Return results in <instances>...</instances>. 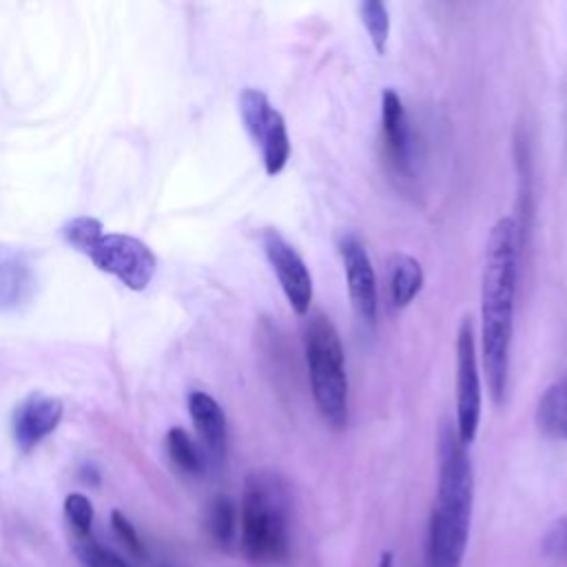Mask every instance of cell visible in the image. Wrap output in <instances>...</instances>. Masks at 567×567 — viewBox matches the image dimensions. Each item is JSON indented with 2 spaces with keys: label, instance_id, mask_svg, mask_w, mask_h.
Here are the masks:
<instances>
[{
  "label": "cell",
  "instance_id": "4",
  "mask_svg": "<svg viewBox=\"0 0 567 567\" xmlns=\"http://www.w3.org/2000/svg\"><path fill=\"white\" fill-rule=\"evenodd\" d=\"M301 341L315 405L332 430H343L348 423V374L339 332L330 317L312 310L303 319Z\"/></svg>",
  "mask_w": 567,
  "mask_h": 567
},
{
  "label": "cell",
  "instance_id": "15",
  "mask_svg": "<svg viewBox=\"0 0 567 567\" xmlns=\"http://www.w3.org/2000/svg\"><path fill=\"white\" fill-rule=\"evenodd\" d=\"M536 427L554 441H567V374L554 381L536 405Z\"/></svg>",
  "mask_w": 567,
  "mask_h": 567
},
{
  "label": "cell",
  "instance_id": "6",
  "mask_svg": "<svg viewBox=\"0 0 567 567\" xmlns=\"http://www.w3.org/2000/svg\"><path fill=\"white\" fill-rule=\"evenodd\" d=\"M239 113L248 135L259 146L266 173L270 177L279 175L290 157V135L284 115L259 89H244L239 93Z\"/></svg>",
  "mask_w": 567,
  "mask_h": 567
},
{
  "label": "cell",
  "instance_id": "11",
  "mask_svg": "<svg viewBox=\"0 0 567 567\" xmlns=\"http://www.w3.org/2000/svg\"><path fill=\"white\" fill-rule=\"evenodd\" d=\"M38 288L31 259L16 246L0 244V312L24 308Z\"/></svg>",
  "mask_w": 567,
  "mask_h": 567
},
{
  "label": "cell",
  "instance_id": "1",
  "mask_svg": "<svg viewBox=\"0 0 567 567\" xmlns=\"http://www.w3.org/2000/svg\"><path fill=\"white\" fill-rule=\"evenodd\" d=\"M518 224L501 217L487 237L481 275V354L489 396L503 403L509 379L514 303L518 286Z\"/></svg>",
  "mask_w": 567,
  "mask_h": 567
},
{
  "label": "cell",
  "instance_id": "22",
  "mask_svg": "<svg viewBox=\"0 0 567 567\" xmlns=\"http://www.w3.org/2000/svg\"><path fill=\"white\" fill-rule=\"evenodd\" d=\"M111 525H113L115 536L128 547L131 554H135V556H144V554H146V551H144V545H142V540H140V534L135 532L133 523H131L120 509H113V512H111Z\"/></svg>",
  "mask_w": 567,
  "mask_h": 567
},
{
  "label": "cell",
  "instance_id": "23",
  "mask_svg": "<svg viewBox=\"0 0 567 567\" xmlns=\"http://www.w3.org/2000/svg\"><path fill=\"white\" fill-rule=\"evenodd\" d=\"M377 567H394V556H392V551H381Z\"/></svg>",
  "mask_w": 567,
  "mask_h": 567
},
{
  "label": "cell",
  "instance_id": "18",
  "mask_svg": "<svg viewBox=\"0 0 567 567\" xmlns=\"http://www.w3.org/2000/svg\"><path fill=\"white\" fill-rule=\"evenodd\" d=\"M361 22L372 40L377 53H385L388 38H390V11L388 4L381 0H365L359 4Z\"/></svg>",
  "mask_w": 567,
  "mask_h": 567
},
{
  "label": "cell",
  "instance_id": "14",
  "mask_svg": "<svg viewBox=\"0 0 567 567\" xmlns=\"http://www.w3.org/2000/svg\"><path fill=\"white\" fill-rule=\"evenodd\" d=\"M388 288L394 308L410 306L423 288L421 264L403 252H394L388 261Z\"/></svg>",
  "mask_w": 567,
  "mask_h": 567
},
{
  "label": "cell",
  "instance_id": "13",
  "mask_svg": "<svg viewBox=\"0 0 567 567\" xmlns=\"http://www.w3.org/2000/svg\"><path fill=\"white\" fill-rule=\"evenodd\" d=\"M188 412L208 454L215 461H221L226 456L228 427H226V416L219 403L210 394L202 390H193L188 394Z\"/></svg>",
  "mask_w": 567,
  "mask_h": 567
},
{
  "label": "cell",
  "instance_id": "8",
  "mask_svg": "<svg viewBox=\"0 0 567 567\" xmlns=\"http://www.w3.org/2000/svg\"><path fill=\"white\" fill-rule=\"evenodd\" d=\"M261 246L266 252V259L277 275V281L290 303V308L299 315L306 317L310 312L312 303V277L301 259V255L286 241V237L275 230L266 228L261 235Z\"/></svg>",
  "mask_w": 567,
  "mask_h": 567
},
{
  "label": "cell",
  "instance_id": "3",
  "mask_svg": "<svg viewBox=\"0 0 567 567\" xmlns=\"http://www.w3.org/2000/svg\"><path fill=\"white\" fill-rule=\"evenodd\" d=\"M239 545L248 563L272 567L290 556L292 494L288 481L268 467L244 481L239 505Z\"/></svg>",
  "mask_w": 567,
  "mask_h": 567
},
{
  "label": "cell",
  "instance_id": "10",
  "mask_svg": "<svg viewBox=\"0 0 567 567\" xmlns=\"http://www.w3.org/2000/svg\"><path fill=\"white\" fill-rule=\"evenodd\" d=\"M62 401L44 394H31L13 412V439L22 452L38 447L62 419Z\"/></svg>",
  "mask_w": 567,
  "mask_h": 567
},
{
  "label": "cell",
  "instance_id": "2",
  "mask_svg": "<svg viewBox=\"0 0 567 567\" xmlns=\"http://www.w3.org/2000/svg\"><path fill=\"white\" fill-rule=\"evenodd\" d=\"M436 498L427 520L425 567H461L474 509V470L454 423L439 427Z\"/></svg>",
  "mask_w": 567,
  "mask_h": 567
},
{
  "label": "cell",
  "instance_id": "7",
  "mask_svg": "<svg viewBox=\"0 0 567 567\" xmlns=\"http://www.w3.org/2000/svg\"><path fill=\"white\" fill-rule=\"evenodd\" d=\"M481 374H478V354L474 326L470 319L461 321L456 334V434L470 445L476 439L481 421Z\"/></svg>",
  "mask_w": 567,
  "mask_h": 567
},
{
  "label": "cell",
  "instance_id": "19",
  "mask_svg": "<svg viewBox=\"0 0 567 567\" xmlns=\"http://www.w3.org/2000/svg\"><path fill=\"white\" fill-rule=\"evenodd\" d=\"M73 551H75L78 560L82 563V567H131L117 551L102 545L93 536L75 538Z\"/></svg>",
  "mask_w": 567,
  "mask_h": 567
},
{
  "label": "cell",
  "instance_id": "17",
  "mask_svg": "<svg viewBox=\"0 0 567 567\" xmlns=\"http://www.w3.org/2000/svg\"><path fill=\"white\" fill-rule=\"evenodd\" d=\"M204 525H206L208 538L217 547H228L235 540V532H237V509H235V503L228 496H215L208 503Z\"/></svg>",
  "mask_w": 567,
  "mask_h": 567
},
{
  "label": "cell",
  "instance_id": "12",
  "mask_svg": "<svg viewBox=\"0 0 567 567\" xmlns=\"http://www.w3.org/2000/svg\"><path fill=\"white\" fill-rule=\"evenodd\" d=\"M381 133L383 146L399 173L410 171V126L401 95L385 89L381 95Z\"/></svg>",
  "mask_w": 567,
  "mask_h": 567
},
{
  "label": "cell",
  "instance_id": "20",
  "mask_svg": "<svg viewBox=\"0 0 567 567\" xmlns=\"http://www.w3.org/2000/svg\"><path fill=\"white\" fill-rule=\"evenodd\" d=\"M64 518L73 532L75 538H86V536H93L91 529H93V518H95V512H93V503L89 501V496L80 494V492H73L64 498Z\"/></svg>",
  "mask_w": 567,
  "mask_h": 567
},
{
  "label": "cell",
  "instance_id": "21",
  "mask_svg": "<svg viewBox=\"0 0 567 567\" xmlns=\"http://www.w3.org/2000/svg\"><path fill=\"white\" fill-rule=\"evenodd\" d=\"M540 549L545 556H549L551 560H558V563H567V514L556 518L543 540H540Z\"/></svg>",
  "mask_w": 567,
  "mask_h": 567
},
{
  "label": "cell",
  "instance_id": "9",
  "mask_svg": "<svg viewBox=\"0 0 567 567\" xmlns=\"http://www.w3.org/2000/svg\"><path fill=\"white\" fill-rule=\"evenodd\" d=\"M339 255L343 261L352 308L361 321L372 326L379 310V295H377V275H374L370 255L363 241L354 233H343L339 237Z\"/></svg>",
  "mask_w": 567,
  "mask_h": 567
},
{
  "label": "cell",
  "instance_id": "5",
  "mask_svg": "<svg viewBox=\"0 0 567 567\" xmlns=\"http://www.w3.org/2000/svg\"><path fill=\"white\" fill-rule=\"evenodd\" d=\"M62 235L102 272L113 275L131 290H144L157 270V257L144 241L122 233H104L95 217H73L64 224Z\"/></svg>",
  "mask_w": 567,
  "mask_h": 567
},
{
  "label": "cell",
  "instance_id": "16",
  "mask_svg": "<svg viewBox=\"0 0 567 567\" xmlns=\"http://www.w3.org/2000/svg\"><path fill=\"white\" fill-rule=\"evenodd\" d=\"M166 452L179 472L188 476H202L206 472V456L186 430L171 427L166 432Z\"/></svg>",
  "mask_w": 567,
  "mask_h": 567
}]
</instances>
